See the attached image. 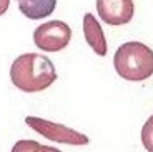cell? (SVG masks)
Segmentation results:
<instances>
[{"mask_svg": "<svg viewBox=\"0 0 153 152\" xmlns=\"http://www.w3.org/2000/svg\"><path fill=\"white\" fill-rule=\"evenodd\" d=\"M97 12L107 25L120 27L133 19V0H97Z\"/></svg>", "mask_w": 153, "mask_h": 152, "instance_id": "5", "label": "cell"}, {"mask_svg": "<svg viewBox=\"0 0 153 152\" xmlns=\"http://www.w3.org/2000/svg\"><path fill=\"white\" fill-rule=\"evenodd\" d=\"M72 40V29L62 20H50L33 30V44L43 52L55 53L63 50Z\"/></svg>", "mask_w": 153, "mask_h": 152, "instance_id": "4", "label": "cell"}, {"mask_svg": "<svg viewBox=\"0 0 153 152\" xmlns=\"http://www.w3.org/2000/svg\"><path fill=\"white\" fill-rule=\"evenodd\" d=\"M25 124L40 135H43L48 141L58 142V144H68V145H87L90 142L85 134L78 132L75 129L63 126V124H57L52 120H45L40 117H33V115H27L25 117Z\"/></svg>", "mask_w": 153, "mask_h": 152, "instance_id": "3", "label": "cell"}, {"mask_svg": "<svg viewBox=\"0 0 153 152\" xmlns=\"http://www.w3.org/2000/svg\"><path fill=\"white\" fill-rule=\"evenodd\" d=\"M113 67L122 79L142 82L153 75V50L142 42H126L117 49Z\"/></svg>", "mask_w": 153, "mask_h": 152, "instance_id": "2", "label": "cell"}, {"mask_svg": "<svg viewBox=\"0 0 153 152\" xmlns=\"http://www.w3.org/2000/svg\"><path fill=\"white\" fill-rule=\"evenodd\" d=\"M19 8L30 20H40L53 14L57 8V0H17Z\"/></svg>", "mask_w": 153, "mask_h": 152, "instance_id": "7", "label": "cell"}, {"mask_svg": "<svg viewBox=\"0 0 153 152\" xmlns=\"http://www.w3.org/2000/svg\"><path fill=\"white\" fill-rule=\"evenodd\" d=\"M142 144L148 152H153V115H150L142 129Z\"/></svg>", "mask_w": 153, "mask_h": 152, "instance_id": "8", "label": "cell"}, {"mask_svg": "<svg viewBox=\"0 0 153 152\" xmlns=\"http://www.w3.org/2000/svg\"><path fill=\"white\" fill-rule=\"evenodd\" d=\"M35 147H38L37 141H19L12 147V152H33Z\"/></svg>", "mask_w": 153, "mask_h": 152, "instance_id": "9", "label": "cell"}, {"mask_svg": "<svg viewBox=\"0 0 153 152\" xmlns=\"http://www.w3.org/2000/svg\"><path fill=\"white\" fill-rule=\"evenodd\" d=\"M8 7H10V0H0V17L7 14Z\"/></svg>", "mask_w": 153, "mask_h": 152, "instance_id": "11", "label": "cell"}, {"mask_svg": "<svg viewBox=\"0 0 153 152\" xmlns=\"http://www.w3.org/2000/svg\"><path fill=\"white\" fill-rule=\"evenodd\" d=\"M33 152H62V150H58L57 147H48V145L38 144V147H35V149H33Z\"/></svg>", "mask_w": 153, "mask_h": 152, "instance_id": "10", "label": "cell"}, {"mask_svg": "<svg viewBox=\"0 0 153 152\" xmlns=\"http://www.w3.org/2000/svg\"><path fill=\"white\" fill-rule=\"evenodd\" d=\"M10 80L25 94L48 89L57 80V70L48 57L42 53H22L12 62Z\"/></svg>", "mask_w": 153, "mask_h": 152, "instance_id": "1", "label": "cell"}, {"mask_svg": "<svg viewBox=\"0 0 153 152\" xmlns=\"http://www.w3.org/2000/svg\"><path fill=\"white\" fill-rule=\"evenodd\" d=\"M83 34H85V40L92 47L93 52L100 57H105L108 50L107 38H105V34L102 30V25L92 14H85L83 15Z\"/></svg>", "mask_w": 153, "mask_h": 152, "instance_id": "6", "label": "cell"}]
</instances>
